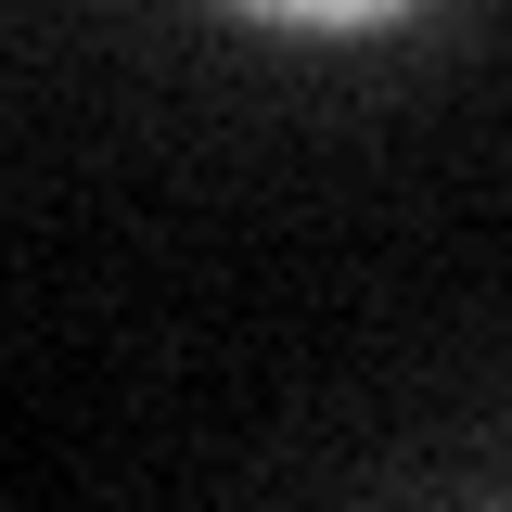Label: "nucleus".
<instances>
[{"label":"nucleus","mask_w":512,"mask_h":512,"mask_svg":"<svg viewBox=\"0 0 512 512\" xmlns=\"http://www.w3.org/2000/svg\"><path fill=\"white\" fill-rule=\"evenodd\" d=\"M231 13H256V26H320V39H359V26H397L410 0H231Z\"/></svg>","instance_id":"f257e3e1"}]
</instances>
